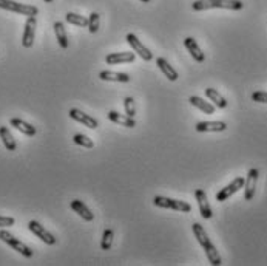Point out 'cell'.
Instances as JSON below:
<instances>
[{"label": "cell", "mask_w": 267, "mask_h": 266, "mask_svg": "<svg viewBox=\"0 0 267 266\" xmlns=\"http://www.w3.org/2000/svg\"><path fill=\"white\" fill-rule=\"evenodd\" d=\"M70 118H73L74 121L84 124L85 127H88V129H96L97 127V120L90 115L84 113L82 110H79V108H71L70 110Z\"/></svg>", "instance_id": "cell-12"}, {"label": "cell", "mask_w": 267, "mask_h": 266, "mask_svg": "<svg viewBox=\"0 0 267 266\" xmlns=\"http://www.w3.org/2000/svg\"><path fill=\"white\" fill-rule=\"evenodd\" d=\"M0 8L6 9V11H11V13H17V14H22V16H37L39 9L34 5H23V3H17L13 2V0H0Z\"/></svg>", "instance_id": "cell-4"}, {"label": "cell", "mask_w": 267, "mask_h": 266, "mask_svg": "<svg viewBox=\"0 0 267 266\" xmlns=\"http://www.w3.org/2000/svg\"><path fill=\"white\" fill-rule=\"evenodd\" d=\"M54 33H56V37H57V42L61 45L64 50H67L70 42H68V36H67V31H65V26L62 22H56L54 24Z\"/></svg>", "instance_id": "cell-24"}, {"label": "cell", "mask_w": 267, "mask_h": 266, "mask_svg": "<svg viewBox=\"0 0 267 266\" xmlns=\"http://www.w3.org/2000/svg\"><path fill=\"white\" fill-rule=\"evenodd\" d=\"M107 118L110 121L116 122V124H121L124 127H128V129H133V127H136L134 118L128 116V115H121V113H117V112H108L107 113Z\"/></svg>", "instance_id": "cell-16"}, {"label": "cell", "mask_w": 267, "mask_h": 266, "mask_svg": "<svg viewBox=\"0 0 267 266\" xmlns=\"http://www.w3.org/2000/svg\"><path fill=\"white\" fill-rule=\"evenodd\" d=\"M16 223V220L13 217H3L0 215V228H9V226H13Z\"/></svg>", "instance_id": "cell-31"}, {"label": "cell", "mask_w": 267, "mask_h": 266, "mask_svg": "<svg viewBox=\"0 0 267 266\" xmlns=\"http://www.w3.org/2000/svg\"><path fill=\"white\" fill-rule=\"evenodd\" d=\"M196 132H224L227 124L222 121H202L195 125Z\"/></svg>", "instance_id": "cell-14"}, {"label": "cell", "mask_w": 267, "mask_h": 266, "mask_svg": "<svg viewBox=\"0 0 267 266\" xmlns=\"http://www.w3.org/2000/svg\"><path fill=\"white\" fill-rule=\"evenodd\" d=\"M9 124H11V127H14V129H17L21 133L26 135V136H34L36 135V127H33L31 124H28L22 120H19V118H13L11 121H9Z\"/></svg>", "instance_id": "cell-20"}, {"label": "cell", "mask_w": 267, "mask_h": 266, "mask_svg": "<svg viewBox=\"0 0 267 266\" xmlns=\"http://www.w3.org/2000/svg\"><path fill=\"white\" fill-rule=\"evenodd\" d=\"M142 2H145V3H148V2H150V0H142Z\"/></svg>", "instance_id": "cell-33"}, {"label": "cell", "mask_w": 267, "mask_h": 266, "mask_svg": "<svg viewBox=\"0 0 267 266\" xmlns=\"http://www.w3.org/2000/svg\"><path fill=\"white\" fill-rule=\"evenodd\" d=\"M153 204L157 208H164V209H173V211H179V212H190L192 206L185 201L181 200H172L167 198V196H155Z\"/></svg>", "instance_id": "cell-5"}, {"label": "cell", "mask_w": 267, "mask_h": 266, "mask_svg": "<svg viewBox=\"0 0 267 266\" xmlns=\"http://www.w3.org/2000/svg\"><path fill=\"white\" fill-rule=\"evenodd\" d=\"M28 228H29V231H31L36 235V237H39L44 243H46V244H56V237H54L51 232H48L41 223H37V221L33 220V221L28 223Z\"/></svg>", "instance_id": "cell-10"}, {"label": "cell", "mask_w": 267, "mask_h": 266, "mask_svg": "<svg viewBox=\"0 0 267 266\" xmlns=\"http://www.w3.org/2000/svg\"><path fill=\"white\" fill-rule=\"evenodd\" d=\"M184 45L187 48V51L190 53V56L195 59L196 62H204L205 61V54L202 53V50L200 48V45L196 44V41L193 37H187L184 41Z\"/></svg>", "instance_id": "cell-15"}, {"label": "cell", "mask_w": 267, "mask_h": 266, "mask_svg": "<svg viewBox=\"0 0 267 266\" xmlns=\"http://www.w3.org/2000/svg\"><path fill=\"white\" fill-rule=\"evenodd\" d=\"M252 99L255 102H261V104H267V92L263 90H256L252 93Z\"/></svg>", "instance_id": "cell-30"}, {"label": "cell", "mask_w": 267, "mask_h": 266, "mask_svg": "<svg viewBox=\"0 0 267 266\" xmlns=\"http://www.w3.org/2000/svg\"><path fill=\"white\" fill-rule=\"evenodd\" d=\"M192 229H193V234H195L198 243H200L204 248L207 259H209V263L213 265V266H220L221 265V255H220L218 249L215 248V244L212 243V240L209 239V235H207L205 229L202 228V224L195 223L192 226Z\"/></svg>", "instance_id": "cell-1"}, {"label": "cell", "mask_w": 267, "mask_h": 266, "mask_svg": "<svg viewBox=\"0 0 267 266\" xmlns=\"http://www.w3.org/2000/svg\"><path fill=\"white\" fill-rule=\"evenodd\" d=\"M71 209L79 214V217H81L82 220L85 221H93L94 220V214L87 208L85 203H82L81 200H73L71 201Z\"/></svg>", "instance_id": "cell-17"}, {"label": "cell", "mask_w": 267, "mask_h": 266, "mask_svg": "<svg viewBox=\"0 0 267 266\" xmlns=\"http://www.w3.org/2000/svg\"><path fill=\"white\" fill-rule=\"evenodd\" d=\"M244 183H245V180L243 178V176H236V178L230 184H227L224 189H221L218 193H216V201H225V200H229L232 195H235L240 189H243Z\"/></svg>", "instance_id": "cell-6"}, {"label": "cell", "mask_w": 267, "mask_h": 266, "mask_svg": "<svg viewBox=\"0 0 267 266\" xmlns=\"http://www.w3.org/2000/svg\"><path fill=\"white\" fill-rule=\"evenodd\" d=\"M36 26H37L36 16H29L26 19L25 29H23V37H22V45L25 48H31L33 47L34 37H36Z\"/></svg>", "instance_id": "cell-8"}, {"label": "cell", "mask_w": 267, "mask_h": 266, "mask_svg": "<svg viewBox=\"0 0 267 266\" xmlns=\"http://www.w3.org/2000/svg\"><path fill=\"white\" fill-rule=\"evenodd\" d=\"M65 21L68 24H71V25H76V26H82V28L88 26V19L85 16L76 14V13H67Z\"/></svg>", "instance_id": "cell-25"}, {"label": "cell", "mask_w": 267, "mask_h": 266, "mask_svg": "<svg viewBox=\"0 0 267 266\" xmlns=\"http://www.w3.org/2000/svg\"><path fill=\"white\" fill-rule=\"evenodd\" d=\"M124 108H125V115L134 118V115H136V104H134V99H133V97H130V96L125 97V101H124Z\"/></svg>", "instance_id": "cell-29"}, {"label": "cell", "mask_w": 267, "mask_h": 266, "mask_svg": "<svg viewBox=\"0 0 267 266\" xmlns=\"http://www.w3.org/2000/svg\"><path fill=\"white\" fill-rule=\"evenodd\" d=\"M127 42H128V45H130L133 50H134V53L137 54V56H141L144 61H152L153 59V54L150 53V50H148V48L139 41V39H137L134 34H127Z\"/></svg>", "instance_id": "cell-9"}, {"label": "cell", "mask_w": 267, "mask_h": 266, "mask_svg": "<svg viewBox=\"0 0 267 266\" xmlns=\"http://www.w3.org/2000/svg\"><path fill=\"white\" fill-rule=\"evenodd\" d=\"M88 29H90V33L94 34L99 31V14L97 13H91L90 17H88Z\"/></svg>", "instance_id": "cell-28"}, {"label": "cell", "mask_w": 267, "mask_h": 266, "mask_svg": "<svg viewBox=\"0 0 267 266\" xmlns=\"http://www.w3.org/2000/svg\"><path fill=\"white\" fill-rule=\"evenodd\" d=\"M136 54L132 51H122V53H111L105 57V62L108 65H117V64H130L134 62Z\"/></svg>", "instance_id": "cell-13"}, {"label": "cell", "mask_w": 267, "mask_h": 266, "mask_svg": "<svg viewBox=\"0 0 267 266\" xmlns=\"http://www.w3.org/2000/svg\"><path fill=\"white\" fill-rule=\"evenodd\" d=\"M0 138H2V141H3L5 147H6V149H8L9 152H14V150H16L17 144H16L14 136L11 135V132H9L8 127H5V125L0 127Z\"/></svg>", "instance_id": "cell-23"}, {"label": "cell", "mask_w": 267, "mask_h": 266, "mask_svg": "<svg viewBox=\"0 0 267 266\" xmlns=\"http://www.w3.org/2000/svg\"><path fill=\"white\" fill-rule=\"evenodd\" d=\"M0 240L5 242L8 246H11V248L14 251H17L19 254H22L23 257H28V259H31L33 257V249L31 248H28V246L25 243H22L19 239H16L14 235L11 232H8V231H0Z\"/></svg>", "instance_id": "cell-3"}, {"label": "cell", "mask_w": 267, "mask_h": 266, "mask_svg": "<svg viewBox=\"0 0 267 266\" xmlns=\"http://www.w3.org/2000/svg\"><path fill=\"white\" fill-rule=\"evenodd\" d=\"M44 2H45V3H51V2H53V0H44Z\"/></svg>", "instance_id": "cell-32"}, {"label": "cell", "mask_w": 267, "mask_h": 266, "mask_svg": "<svg viewBox=\"0 0 267 266\" xmlns=\"http://www.w3.org/2000/svg\"><path fill=\"white\" fill-rule=\"evenodd\" d=\"M156 65L159 67V70L164 73V76H165L169 81L173 82V81L178 79V72L175 70V68H173L169 62L165 61L164 57H157V59H156Z\"/></svg>", "instance_id": "cell-19"}, {"label": "cell", "mask_w": 267, "mask_h": 266, "mask_svg": "<svg viewBox=\"0 0 267 266\" xmlns=\"http://www.w3.org/2000/svg\"><path fill=\"white\" fill-rule=\"evenodd\" d=\"M258 176H260V170L258 169H250L249 173H247V178L244 183V198L245 201L253 200L255 192H256V183H258Z\"/></svg>", "instance_id": "cell-7"}, {"label": "cell", "mask_w": 267, "mask_h": 266, "mask_svg": "<svg viewBox=\"0 0 267 266\" xmlns=\"http://www.w3.org/2000/svg\"><path fill=\"white\" fill-rule=\"evenodd\" d=\"M99 79L108 81V82H128L130 81V76L127 73H117V72H110V70H104L99 73Z\"/></svg>", "instance_id": "cell-18"}, {"label": "cell", "mask_w": 267, "mask_h": 266, "mask_svg": "<svg viewBox=\"0 0 267 266\" xmlns=\"http://www.w3.org/2000/svg\"><path fill=\"white\" fill-rule=\"evenodd\" d=\"M195 196H196V201H198V206H200V212L202 215V218L209 220L213 217V212H212V208L209 204V198H207V195L202 189H196L195 191Z\"/></svg>", "instance_id": "cell-11"}, {"label": "cell", "mask_w": 267, "mask_h": 266, "mask_svg": "<svg viewBox=\"0 0 267 266\" xmlns=\"http://www.w3.org/2000/svg\"><path fill=\"white\" fill-rule=\"evenodd\" d=\"M205 95L207 97L213 102L215 107H218V108H225L227 107V101H225V97L218 92V90H215V88H205Z\"/></svg>", "instance_id": "cell-21"}, {"label": "cell", "mask_w": 267, "mask_h": 266, "mask_svg": "<svg viewBox=\"0 0 267 266\" xmlns=\"http://www.w3.org/2000/svg\"><path fill=\"white\" fill-rule=\"evenodd\" d=\"M195 11H205V9L221 8V9H232V11H240L244 8L241 0H196L192 3Z\"/></svg>", "instance_id": "cell-2"}, {"label": "cell", "mask_w": 267, "mask_h": 266, "mask_svg": "<svg viewBox=\"0 0 267 266\" xmlns=\"http://www.w3.org/2000/svg\"><path fill=\"white\" fill-rule=\"evenodd\" d=\"M113 237H114V232H113V229L107 228V229L104 231V235H102V242H101V248H102L104 251H108V249L111 248V244H113Z\"/></svg>", "instance_id": "cell-27"}, {"label": "cell", "mask_w": 267, "mask_h": 266, "mask_svg": "<svg viewBox=\"0 0 267 266\" xmlns=\"http://www.w3.org/2000/svg\"><path fill=\"white\" fill-rule=\"evenodd\" d=\"M190 104L195 105L196 108H200L201 112H204V113H207V115H213V113H215V108H216L213 104L204 101L202 97H200V96H192V97H190Z\"/></svg>", "instance_id": "cell-22"}, {"label": "cell", "mask_w": 267, "mask_h": 266, "mask_svg": "<svg viewBox=\"0 0 267 266\" xmlns=\"http://www.w3.org/2000/svg\"><path fill=\"white\" fill-rule=\"evenodd\" d=\"M73 141H74L77 145L85 147V149H93V147H94V143H93L91 138H88V136H85V135H82V133L74 135V136H73Z\"/></svg>", "instance_id": "cell-26"}]
</instances>
